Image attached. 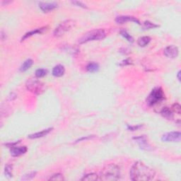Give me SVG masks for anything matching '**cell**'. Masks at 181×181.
I'll use <instances>...</instances> for the list:
<instances>
[{
  "label": "cell",
  "mask_w": 181,
  "mask_h": 181,
  "mask_svg": "<svg viewBox=\"0 0 181 181\" xmlns=\"http://www.w3.org/2000/svg\"><path fill=\"white\" fill-rule=\"evenodd\" d=\"M165 99V94L161 87H156L151 90L148 97L147 98V103L149 106L161 103Z\"/></svg>",
  "instance_id": "4"
},
{
  "label": "cell",
  "mask_w": 181,
  "mask_h": 181,
  "mask_svg": "<svg viewBox=\"0 0 181 181\" xmlns=\"http://www.w3.org/2000/svg\"><path fill=\"white\" fill-rule=\"evenodd\" d=\"M75 21L72 19H67L61 22L57 26L53 32V35L54 37H61L65 34L66 33L72 28L75 26Z\"/></svg>",
  "instance_id": "6"
},
{
  "label": "cell",
  "mask_w": 181,
  "mask_h": 181,
  "mask_svg": "<svg viewBox=\"0 0 181 181\" xmlns=\"http://www.w3.org/2000/svg\"><path fill=\"white\" fill-rule=\"evenodd\" d=\"M120 35H122L123 38H125L127 40L128 42H131V43L134 42V38H133V37L127 32V30H120Z\"/></svg>",
  "instance_id": "24"
},
{
  "label": "cell",
  "mask_w": 181,
  "mask_h": 181,
  "mask_svg": "<svg viewBox=\"0 0 181 181\" xmlns=\"http://www.w3.org/2000/svg\"><path fill=\"white\" fill-rule=\"evenodd\" d=\"M156 172L141 161L133 164L130 171V179L133 181H149L153 180Z\"/></svg>",
  "instance_id": "1"
},
{
  "label": "cell",
  "mask_w": 181,
  "mask_h": 181,
  "mask_svg": "<svg viewBox=\"0 0 181 181\" xmlns=\"http://www.w3.org/2000/svg\"><path fill=\"white\" fill-rule=\"evenodd\" d=\"M37 174L36 171H31V172H29L26 174L23 175L21 178V180H32L33 178H34L35 177V175Z\"/></svg>",
  "instance_id": "23"
},
{
  "label": "cell",
  "mask_w": 181,
  "mask_h": 181,
  "mask_svg": "<svg viewBox=\"0 0 181 181\" xmlns=\"http://www.w3.org/2000/svg\"><path fill=\"white\" fill-rule=\"evenodd\" d=\"M26 89L35 95H40L45 91V85L36 78H30L26 82Z\"/></svg>",
  "instance_id": "5"
},
{
  "label": "cell",
  "mask_w": 181,
  "mask_h": 181,
  "mask_svg": "<svg viewBox=\"0 0 181 181\" xmlns=\"http://www.w3.org/2000/svg\"><path fill=\"white\" fill-rule=\"evenodd\" d=\"M161 114L163 118L168 119V120H171V119L173 118V111L168 107H165V108L162 109L161 111Z\"/></svg>",
  "instance_id": "17"
},
{
  "label": "cell",
  "mask_w": 181,
  "mask_h": 181,
  "mask_svg": "<svg viewBox=\"0 0 181 181\" xmlns=\"http://www.w3.org/2000/svg\"><path fill=\"white\" fill-rule=\"evenodd\" d=\"M86 70L90 73H94L96 72L99 70V64L96 62H89L86 65Z\"/></svg>",
  "instance_id": "19"
},
{
  "label": "cell",
  "mask_w": 181,
  "mask_h": 181,
  "mask_svg": "<svg viewBox=\"0 0 181 181\" xmlns=\"http://www.w3.org/2000/svg\"><path fill=\"white\" fill-rule=\"evenodd\" d=\"M27 147H14L12 148H11V155L14 157H17L20 156L21 155L26 153L27 151Z\"/></svg>",
  "instance_id": "12"
},
{
  "label": "cell",
  "mask_w": 181,
  "mask_h": 181,
  "mask_svg": "<svg viewBox=\"0 0 181 181\" xmlns=\"http://www.w3.org/2000/svg\"><path fill=\"white\" fill-rule=\"evenodd\" d=\"M181 134L180 132H171L164 134L161 137V140L163 142H178L180 141Z\"/></svg>",
  "instance_id": "7"
},
{
  "label": "cell",
  "mask_w": 181,
  "mask_h": 181,
  "mask_svg": "<svg viewBox=\"0 0 181 181\" xmlns=\"http://www.w3.org/2000/svg\"><path fill=\"white\" fill-rule=\"evenodd\" d=\"M58 4L57 2H40L39 4V7L41 10L45 13L50 12L58 7Z\"/></svg>",
  "instance_id": "9"
},
{
  "label": "cell",
  "mask_w": 181,
  "mask_h": 181,
  "mask_svg": "<svg viewBox=\"0 0 181 181\" xmlns=\"http://www.w3.org/2000/svg\"><path fill=\"white\" fill-rule=\"evenodd\" d=\"M128 21H131V22H134L135 23H137V24L140 25L139 21L135 17H133V16H117L115 18V22L118 24H123V23H125L128 22Z\"/></svg>",
  "instance_id": "10"
},
{
  "label": "cell",
  "mask_w": 181,
  "mask_h": 181,
  "mask_svg": "<svg viewBox=\"0 0 181 181\" xmlns=\"http://www.w3.org/2000/svg\"><path fill=\"white\" fill-rule=\"evenodd\" d=\"M159 25L155 24V23L151 22V21H144V25H143V27H144V30H149V29H152V28H158Z\"/></svg>",
  "instance_id": "22"
},
{
  "label": "cell",
  "mask_w": 181,
  "mask_h": 181,
  "mask_svg": "<svg viewBox=\"0 0 181 181\" xmlns=\"http://www.w3.org/2000/svg\"><path fill=\"white\" fill-rule=\"evenodd\" d=\"M33 64V61L31 59H28L22 64V65L20 67V71L21 72H24L27 70H29V69L31 67Z\"/></svg>",
  "instance_id": "18"
},
{
  "label": "cell",
  "mask_w": 181,
  "mask_h": 181,
  "mask_svg": "<svg viewBox=\"0 0 181 181\" xmlns=\"http://www.w3.org/2000/svg\"><path fill=\"white\" fill-rule=\"evenodd\" d=\"M151 38L149 36H142L137 40V43L140 47H145L151 41Z\"/></svg>",
  "instance_id": "20"
},
{
  "label": "cell",
  "mask_w": 181,
  "mask_h": 181,
  "mask_svg": "<svg viewBox=\"0 0 181 181\" xmlns=\"http://www.w3.org/2000/svg\"><path fill=\"white\" fill-rule=\"evenodd\" d=\"M99 178V175L96 173H89V174H87L84 175L82 179V180H86V181H94V180H97Z\"/></svg>",
  "instance_id": "21"
},
{
  "label": "cell",
  "mask_w": 181,
  "mask_h": 181,
  "mask_svg": "<svg viewBox=\"0 0 181 181\" xmlns=\"http://www.w3.org/2000/svg\"><path fill=\"white\" fill-rule=\"evenodd\" d=\"M71 3H72L73 4H75V5L77 6H80V7H82V8L87 9L86 5V4H84V3H82V2H81L74 1V2H71Z\"/></svg>",
  "instance_id": "30"
},
{
  "label": "cell",
  "mask_w": 181,
  "mask_h": 181,
  "mask_svg": "<svg viewBox=\"0 0 181 181\" xmlns=\"http://www.w3.org/2000/svg\"><path fill=\"white\" fill-rule=\"evenodd\" d=\"M62 50L65 52H66L67 53L72 54V55H75L77 54L78 52H79V49L77 46L73 45H63L62 47Z\"/></svg>",
  "instance_id": "13"
},
{
  "label": "cell",
  "mask_w": 181,
  "mask_h": 181,
  "mask_svg": "<svg viewBox=\"0 0 181 181\" xmlns=\"http://www.w3.org/2000/svg\"><path fill=\"white\" fill-rule=\"evenodd\" d=\"M172 110L173 112H175V113H177L178 115H180V113H181L180 105L178 103H174L172 106Z\"/></svg>",
  "instance_id": "28"
},
{
  "label": "cell",
  "mask_w": 181,
  "mask_h": 181,
  "mask_svg": "<svg viewBox=\"0 0 181 181\" xmlns=\"http://www.w3.org/2000/svg\"><path fill=\"white\" fill-rule=\"evenodd\" d=\"M142 127V125H138V126H133V127H132V126H128V129L132 130V131H135L139 129V128H140Z\"/></svg>",
  "instance_id": "32"
},
{
  "label": "cell",
  "mask_w": 181,
  "mask_h": 181,
  "mask_svg": "<svg viewBox=\"0 0 181 181\" xmlns=\"http://www.w3.org/2000/svg\"><path fill=\"white\" fill-rule=\"evenodd\" d=\"M45 30H46V28L43 27V28H37V29L32 30V31L26 33V34L22 37V38H21V41H23V40H25L27 38H28L31 37L32 35H34L35 34H40V33H43Z\"/></svg>",
  "instance_id": "16"
},
{
  "label": "cell",
  "mask_w": 181,
  "mask_h": 181,
  "mask_svg": "<svg viewBox=\"0 0 181 181\" xmlns=\"http://www.w3.org/2000/svg\"><path fill=\"white\" fill-rule=\"evenodd\" d=\"M133 139H135L139 144L140 149L146 151H149L151 149V147L147 142V137L145 136H140L139 137H134Z\"/></svg>",
  "instance_id": "11"
},
{
  "label": "cell",
  "mask_w": 181,
  "mask_h": 181,
  "mask_svg": "<svg viewBox=\"0 0 181 181\" xmlns=\"http://www.w3.org/2000/svg\"><path fill=\"white\" fill-rule=\"evenodd\" d=\"M4 173H5L6 177L12 178V166L9 165V164L6 165L5 168H4Z\"/></svg>",
  "instance_id": "26"
},
{
  "label": "cell",
  "mask_w": 181,
  "mask_h": 181,
  "mask_svg": "<svg viewBox=\"0 0 181 181\" xmlns=\"http://www.w3.org/2000/svg\"><path fill=\"white\" fill-rule=\"evenodd\" d=\"M47 71L45 69H38V70L35 71V75L37 78H42L44 77L45 76L47 75Z\"/></svg>",
  "instance_id": "25"
},
{
  "label": "cell",
  "mask_w": 181,
  "mask_h": 181,
  "mask_svg": "<svg viewBox=\"0 0 181 181\" xmlns=\"http://www.w3.org/2000/svg\"><path fill=\"white\" fill-rule=\"evenodd\" d=\"M99 176V179L101 180H118L121 177L120 169L114 163L108 164L103 168Z\"/></svg>",
  "instance_id": "2"
},
{
  "label": "cell",
  "mask_w": 181,
  "mask_h": 181,
  "mask_svg": "<svg viewBox=\"0 0 181 181\" xmlns=\"http://www.w3.org/2000/svg\"><path fill=\"white\" fill-rule=\"evenodd\" d=\"M163 52L167 58L174 59L178 58L179 50H178V47H176L175 45H169V46L166 47Z\"/></svg>",
  "instance_id": "8"
},
{
  "label": "cell",
  "mask_w": 181,
  "mask_h": 181,
  "mask_svg": "<svg viewBox=\"0 0 181 181\" xmlns=\"http://www.w3.org/2000/svg\"><path fill=\"white\" fill-rule=\"evenodd\" d=\"M94 137H95V135H90V136H87V137H82V138H80V139H77V141H76V143L82 141V140H87V139H92V138H94Z\"/></svg>",
  "instance_id": "31"
},
{
  "label": "cell",
  "mask_w": 181,
  "mask_h": 181,
  "mask_svg": "<svg viewBox=\"0 0 181 181\" xmlns=\"http://www.w3.org/2000/svg\"><path fill=\"white\" fill-rule=\"evenodd\" d=\"M132 60H131L130 59H126L125 60H123L119 64V65L120 66H126V65H132Z\"/></svg>",
  "instance_id": "29"
},
{
  "label": "cell",
  "mask_w": 181,
  "mask_h": 181,
  "mask_svg": "<svg viewBox=\"0 0 181 181\" xmlns=\"http://www.w3.org/2000/svg\"><path fill=\"white\" fill-rule=\"evenodd\" d=\"M106 36V33L103 29L92 30L84 33V35L78 40V43L84 44L94 40H101Z\"/></svg>",
  "instance_id": "3"
},
{
  "label": "cell",
  "mask_w": 181,
  "mask_h": 181,
  "mask_svg": "<svg viewBox=\"0 0 181 181\" xmlns=\"http://www.w3.org/2000/svg\"><path fill=\"white\" fill-rule=\"evenodd\" d=\"M52 130V128H48V129L43 130H42L41 132H36V133H34V134L28 135V138H29V139H38V138L43 137L47 135H48Z\"/></svg>",
  "instance_id": "15"
},
{
  "label": "cell",
  "mask_w": 181,
  "mask_h": 181,
  "mask_svg": "<svg viewBox=\"0 0 181 181\" xmlns=\"http://www.w3.org/2000/svg\"><path fill=\"white\" fill-rule=\"evenodd\" d=\"M180 71H178V79L179 80V81H180Z\"/></svg>",
  "instance_id": "33"
},
{
  "label": "cell",
  "mask_w": 181,
  "mask_h": 181,
  "mask_svg": "<svg viewBox=\"0 0 181 181\" xmlns=\"http://www.w3.org/2000/svg\"><path fill=\"white\" fill-rule=\"evenodd\" d=\"M65 180V178L63 177V175L61 174V173H57V174H54L49 178V180H54V181H62Z\"/></svg>",
  "instance_id": "27"
},
{
  "label": "cell",
  "mask_w": 181,
  "mask_h": 181,
  "mask_svg": "<svg viewBox=\"0 0 181 181\" xmlns=\"http://www.w3.org/2000/svg\"><path fill=\"white\" fill-rule=\"evenodd\" d=\"M65 72V66L62 65H58L54 66L53 69H52V74L54 77H61L64 75V74Z\"/></svg>",
  "instance_id": "14"
}]
</instances>
